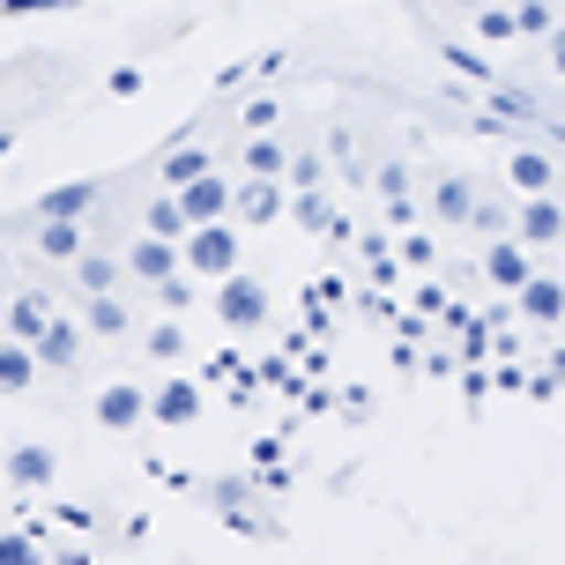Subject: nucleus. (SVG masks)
<instances>
[{"label": "nucleus", "mask_w": 565, "mask_h": 565, "mask_svg": "<svg viewBox=\"0 0 565 565\" xmlns=\"http://www.w3.org/2000/svg\"><path fill=\"white\" fill-rule=\"evenodd\" d=\"M0 8H8V0H0Z\"/></svg>", "instance_id": "nucleus-8"}, {"label": "nucleus", "mask_w": 565, "mask_h": 565, "mask_svg": "<svg viewBox=\"0 0 565 565\" xmlns=\"http://www.w3.org/2000/svg\"><path fill=\"white\" fill-rule=\"evenodd\" d=\"M0 477H8V491H53V477H60V454H53V447H8Z\"/></svg>", "instance_id": "nucleus-3"}, {"label": "nucleus", "mask_w": 565, "mask_h": 565, "mask_svg": "<svg viewBox=\"0 0 565 565\" xmlns=\"http://www.w3.org/2000/svg\"><path fill=\"white\" fill-rule=\"evenodd\" d=\"M97 424H105V431H135V424H149V387H135V380L97 387Z\"/></svg>", "instance_id": "nucleus-2"}, {"label": "nucleus", "mask_w": 565, "mask_h": 565, "mask_svg": "<svg viewBox=\"0 0 565 565\" xmlns=\"http://www.w3.org/2000/svg\"><path fill=\"white\" fill-rule=\"evenodd\" d=\"M53 565H89V558H83V551H60V558H53Z\"/></svg>", "instance_id": "nucleus-6"}, {"label": "nucleus", "mask_w": 565, "mask_h": 565, "mask_svg": "<svg viewBox=\"0 0 565 565\" xmlns=\"http://www.w3.org/2000/svg\"><path fill=\"white\" fill-rule=\"evenodd\" d=\"M38 350H30L23 335H8V328H0V395H30V387H38Z\"/></svg>", "instance_id": "nucleus-4"}, {"label": "nucleus", "mask_w": 565, "mask_h": 565, "mask_svg": "<svg viewBox=\"0 0 565 565\" xmlns=\"http://www.w3.org/2000/svg\"><path fill=\"white\" fill-rule=\"evenodd\" d=\"M0 565H53V558H45V536H30V529H0Z\"/></svg>", "instance_id": "nucleus-5"}, {"label": "nucleus", "mask_w": 565, "mask_h": 565, "mask_svg": "<svg viewBox=\"0 0 565 565\" xmlns=\"http://www.w3.org/2000/svg\"><path fill=\"white\" fill-rule=\"evenodd\" d=\"M0 499H8V477H0Z\"/></svg>", "instance_id": "nucleus-7"}, {"label": "nucleus", "mask_w": 565, "mask_h": 565, "mask_svg": "<svg viewBox=\"0 0 565 565\" xmlns=\"http://www.w3.org/2000/svg\"><path fill=\"white\" fill-rule=\"evenodd\" d=\"M454 67L499 89L513 119L565 127V0H424Z\"/></svg>", "instance_id": "nucleus-1"}]
</instances>
